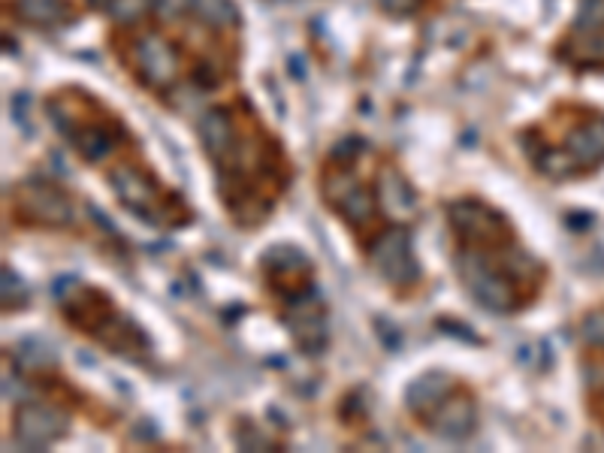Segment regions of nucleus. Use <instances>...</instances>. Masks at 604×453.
<instances>
[{
    "mask_svg": "<svg viewBox=\"0 0 604 453\" xmlns=\"http://www.w3.org/2000/svg\"><path fill=\"white\" fill-rule=\"evenodd\" d=\"M450 266L463 293L487 315L526 312L547 284V266L523 245L517 224L493 203L463 194L444 206Z\"/></svg>",
    "mask_w": 604,
    "mask_h": 453,
    "instance_id": "nucleus-1",
    "label": "nucleus"
},
{
    "mask_svg": "<svg viewBox=\"0 0 604 453\" xmlns=\"http://www.w3.org/2000/svg\"><path fill=\"white\" fill-rule=\"evenodd\" d=\"M197 139L227 218L239 230L266 224L293 185V164L281 139L254 112L239 115L230 106L206 109L197 121Z\"/></svg>",
    "mask_w": 604,
    "mask_h": 453,
    "instance_id": "nucleus-2",
    "label": "nucleus"
},
{
    "mask_svg": "<svg viewBox=\"0 0 604 453\" xmlns=\"http://www.w3.org/2000/svg\"><path fill=\"white\" fill-rule=\"evenodd\" d=\"M260 284L278 324L302 357H321L330 348V306L318 287L309 254L281 242L260 254Z\"/></svg>",
    "mask_w": 604,
    "mask_h": 453,
    "instance_id": "nucleus-3",
    "label": "nucleus"
},
{
    "mask_svg": "<svg viewBox=\"0 0 604 453\" xmlns=\"http://www.w3.org/2000/svg\"><path fill=\"white\" fill-rule=\"evenodd\" d=\"M369 145L360 136L339 139L318 167V197L324 209L354 236L357 248L387 230L390 215L384 203L387 170L378 161H366Z\"/></svg>",
    "mask_w": 604,
    "mask_h": 453,
    "instance_id": "nucleus-4",
    "label": "nucleus"
},
{
    "mask_svg": "<svg viewBox=\"0 0 604 453\" xmlns=\"http://www.w3.org/2000/svg\"><path fill=\"white\" fill-rule=\"evenodd\" d=\"M55 306L61 321L103 354L124 360L130 366H151L155 342L127 315L118 299L85 278H58Z\"/></svg>",
    "mask_w": 604,
    "mask_h": 453,
    "instance_id": "nucleus-5",
    "label": "nucleus"
},
{
    "mask_svg": "<svg viewBox=\"0 0 604 453\" xmlns=\"http://www.w3.org/2000/svg\"><path fill=\"white\" fill-rule=\"evenodd\" d=\"M106 188L112 191L115 203L130 212L136 221L158 233H176L194 224V209L182 191H176L151 161L127 151L124 158L103 170Z\"/></svg>",
    "mask_w": 604,
    "mask_h": 453,
    "instance_id": "nucleus-6",
    "label": "nucleus"
},
{
    "mask_svg": "<svg viewBox=\"0 0 604 453\" xmlns=\"http://www.w3.org/2000/svg\"><path fill=\"white\" fill-rule=\"evenodd\" d=\"M408 417L438 441H466L478 432V393L469 381L432 369L405 390Z\"/></svg>",
    "mask_w": 604,
    "mask_h": 453,
    "instance_id": "nucleus-7",
    "label": "nucleus"
},
{
    "mask_svg": "<svg viewBox=\"0 0 604 453\" xmlns=\"http://www.w3.org/2000/svg\"><path fill=\"white\" fill-rule=\"evenodd\" d=\"M46 115H49L52 127L61 133V139L70 145V151L79 158L82 167L106 170L109 164L124 158L136 145L127 124L121 118H115L112 112L91 115L85 109V115H82V109H76L70 100L55 97L46 103Z\"/></svg>",
    "mask_w": 604,
    "mask_h": 453,
    "instance_id": "nucleus-8",
    "label": "nucleus"
},
{
    "mask_svg": "<svg viewBox=\"0 0 604 453\" xmlns=\"http://www.w3.org/2000/svg\"><path fill=\"white\" fill-rule=\"evenodd\" d=\"M529 167L547 182H571L604 167V115H589L568 127L562 142H538L523 136Z\"/></svg>",
    "mask_w": 604,
    "mask_h": 453,
    "instance_id": "nucleus-9",
    "label": "nucleus"
},
{
    "mask_svg": "<svg viewBox=\"0 0 604 453\" xmlns=\"http://www.w3.org/2000/svg\"><path fill=\"white\" fill-rule=\"evenodd\" d=\"M7 209L16 227L64 233L79 224V200L76 194L49 176H31L16 182L7 191Z\"/></svg>",
    "mask_w": 604,
    "mask_h": 453,
    "instance_id": "nucleus-10",
    "label": "nucleus"
},
{
    "mask_svg": "<svg viewBox=\"0 0 604 453\" xmlns=\"http://www.w3.org/2000/svg\"><path fill=\"white\" fill-rule=\"evenodd\" d=\"M360 254L369 272L396 296H411L423 281V266L414 251V233L405 224H390L366 245H360Z\"/></svg>",
    "mask_w": 604,
    "mask_h": 453,
    "instance_id": "nucleus-11",
    "label": "nucleus"
},
{
    "mask_svg": "<svg viewBox=\"0 0 604 453\" xmlns=\"http://www.w3.org/2000/svg\"><path fill=\"white\" fill-rule=\"evenodd\" d=\"M13 438L19 447L28 450H49L61 438L70 435V414L67 405L55 399H28L13 408Z\"/></svg>",
    "mask_w": 604,
    "mask_h": 453,
    "instance_id": "nucleus-12",
    "label": "nucleus"
},
{
    "mask_svg": "<svg viewBox=\"0 0 604 453\" xmlns=\"http://www.w3.org/2000/svg\"><path fill=\"white\" fill-rule=\"evenodd\" d=\"M133 70L139 82L151 91H170L179 79V55L170 40L145 34L133 46Z\"/></svg>",
    "mask_w": 604,
    "mask_h": 453,
    "instance_id": "nucleus-13",
    "label": "nucleus"
},
{
    "mask_svg": "<svg viewBox=\"0 0 604 453\" xmlns=\"http://www.w3.org/2000/svg\"><path fill=\"white\" fill-rule=\"evenodd\" d=\"M10 10L22 25L40 28V31L58 28V25H64L70 19L67 0H13Z\"/></svg>",
    "mask_w": 604,
    "mask_h": 453,
    "instance_id": "nucleus-14",
    "label": "nucleus"
},
{
    "mask_svg": "<svg viewBox=\"0 0 604 453\" xmlns=\"http://www.w3.org/2000/svg\"><path fill=\"white\" fill-rule=\"evenodd\" d=\"M191 13L203 28L230 31L239 25V7L233 0H191Z\"/></svg>",
    "mask_w": 604,
    "mask_h": 453,
    "instance_id": "nucleus-15",
    "label": "nucleus"
},
{
    "mask_svg": "<svg viewBox=\"0 0 604 453\" xmlns=\"http://www.w3.org/2000/svg\"><path fill=\"white\" fill-rule=\"evenodd\" d=\"M562 55L580 67H601L604 64V31H577V37L565 43Z\"/></svg>",
    "mask_w": 604,
    "mask_h": 453,
    "instance_id": "nucleus-16",
    "label": "nucleus"
},
{
    "mask_svg": "<svg viewBox=\"0 0 604 453\" xmlns=\"http://www.w3.org/2000/svg\"><path fill=\"white\" fill-rule=\"evenodd\" d=\"M151 4L155 0H109L106 13L118 28H136L151 13Z\"/></svg>",
    "mask_w": 604,
    "mask_h": 453,
    "instance_id": "nucleus-17",
    "label": "nucleus"
},
{
    "mask_svg": "<svg viewBox=\"0 0 604 453\" xmlns=\"http://www.w3.org/2000/svg\"><path fill=\"white\" fill-rule=\"evenodd\" d=\"M151 13H155V19H161L164 25H173L191 13V0H155V4H151Z\"/></svg>",
    "mask_w": 604,
    "mask_h": 453,
    "instance_id": "nucleus-18",
    "label": "nucleus"
},
{
    "mask_svg": "<svg viewBox=\"0 0 604 453\" xmlns=\"http://www.w3.org/2000/svg\"><path fill=\"white\" fill-rule=\"evenodd\" d=\"M423 0H378V7L390 16H411L420 10Z\"/></svg>",
    "mask_w": 604,
    "mask_h": 453,
    "instance_id": "nucleus-19",
    "label": "nucleus"
},
{
    "mask_svg": "<svg viewBox=\"0 0 604 453\" xmlns=\"http://www.w3.org/2000/svg\"><path fill=\"white\" fill-rule=\"evenodd\" d=\"M589 345H604V312H595L586 318V330H583Z\"/></svg>",
    "mask_w": 604,
    "mask_h": 453,
    "instance_id": "nucleus-20",
    "label": "nucleus"
}]
</instances>
